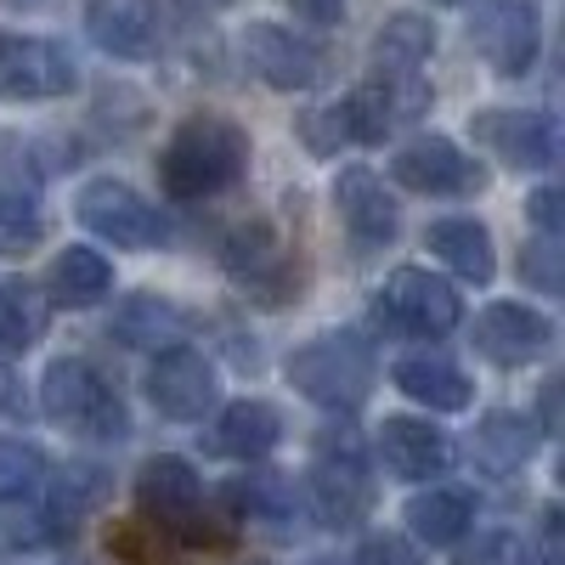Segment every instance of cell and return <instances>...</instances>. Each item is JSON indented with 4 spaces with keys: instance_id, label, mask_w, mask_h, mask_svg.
Instances as JSON below:
<instances>
[{
    "instance_id": "obj_1",
    "label": "cell",
    "mask_w": 565,
    "mask_h": 565,
    "mask_svg": "<svg viewBox=\"0 0 565 565\" xmlns=\"http://www.w3.org/2000/svg\"><path fill=\"white\" fill-rule=\"evenodd\" d=\"M249 175V130L226 114H193L181 119L159 153V186L181 204L221 199Z\"/></svg>"
},
{
    "instance_id": "obj_2",
    "label": "cell",
    "mask_w": 565,
    "mask_h": 565,
    "mask_svg": "<svg viewBox=\"0 0 565 565\" xmlns=\"http://www.w3.org/2000/svg\"><path fill=\"white\" fill-rule=\"evenodd\" d=\"M282 373H289V385L306 402L356 413L380 385V356H373L367 334H356V328H328V334H311L306 345H295Z\"/></svg>"
},
{
    "instance_id": "obj_3",
    "label": "cell",
    "mask_w": 565,
    "mask_h": 565,
    "mask_svg": "<svg viewBox=\"0 0 565 565\" xmlns=\"http://www.w3.org/2000/svg\"><path fill=\"white\" fill-rule=\"evenodd\" d=\"M40 413L57 424V430L79 436V441H125L130 436V407L114 391V380L85 362V356H57L40 373Z\"/></svg>"
},
{
    "instance_id": "obj_4",
    "label": "cell",
    "mask_w": 565,
    "mask_h": 565,
    "mask_svg": "<svg viewBox=\"0 0 565 565\" xmlns=\"http://www.w3.org/2000/svg\"><path fill=\"white\" fill-rule=\"evenodd\" d=\"M373 317H380V328L407 334V340H447L463 322V300L447 277L424 271V266H396L385 277V289L373 295Z\"/></svg>"
},
{
    "instance_id": "obj_5",
    "label": "cell",
    "mask_w": 565,
    "mask_h": 565,
    "mask_svg": "<svg viewBox=\"0 0 565 565\" xmlns=\"http://www.w3.org/2000/svg\"><path fill=\"white\" fill-rule=\"evenodd\" d=\"M74 221L85 232H97V238L114 244V249H170V221L141 199L130 181H114V175L79 186Z\"/></svg>"
},
{
    "instance_id": "obj_6",
    "label": "cell",
    "mask_w": 565,
    "mask_h": 565,
    "mask_svg": "<svg viewBox=\"0 0 565 565\" xmlns=\"http://www.w3.org/2000/svg\"><path fill=\"white\" fill-rule=\"evenodd\" d=\"M306 503L311 514L328 526V532H351L367 521L373 509V476H367V458L351 436L340 441H322L317 447V463L306 476Z\"/></svg>"
},
{
    "instance_id": "obj_7",
    "label": "cell",
    "mask_w": 565,
    "mask_h": 565,
    "mask_svg": "<svg viewBox=\"0 0 565 565\" xmlns=\"http://www.w3.org/2000/svg\"><path fill=\"white\" fill-rule=\"evenodd\" d=\"M136 509L153 532L199 543L204 537V481H199V469L186 458H175V452L148 458L141 476H136Z\"/></svg>"
},
{
    "instance_id": "obj_8",
    "label": "cell",
    "mask_w": 565,
    "mask_h": 565,
    "mask_svg": "<svg viewBox=\"0 0 565 565\" xmlns=\"http://www.w3.org/2000/svg\"><path fill=\"white\" fill-rule=\"evenodd\" d=\"M469 45L498 79H526L543 52V12L532 0H481L469 18Z\"/></svg>"
},
{
    "instance_id": "obj_9",
    "label": "cell",
    "mask_w": 565,
    "mask_h": 565,
    "mask_svg": "<svg viewBox=\"0 0 565 565\" xmlns=\"http://www.w3.org/2000/svg\"><path fill=\"white\" fill-rule=\"evenodd\" d=\"M391 181L424 199H476L487 193V164L476 153H463L452 136H413L407 148L391 159Z\"/></svg>"
},
{
    "instance_id": "obj_10",
    "label": "cell",
    "mask_w": 565,
    "mask_h": 565,
    "mask_svg": "<svg viewBox=\"0 0 565 565\" xmlns=\"http://www.w3.org/2000/svg\"><path fill=\"white\" fill-rule=\"evenodd\" d=\"M74 85L79 68L57 40L0 29V103H57Z\"/></svg>"
},
{
    "instance_id": "obj_11",
    "label": "cell",
    "mask_w": 565,
    "mask_h": 565,
    "mask_svg": "<svg viewBox=\"0 0 565 565\" xmlns=\"http://www.w3.org/2000/svg\"><path fill=\"white\" fill-rule=\"evenodd\" d=\"M148 402L159 407V418H170V424H199L204 413H215V402H221V373H215V362L204 356V351H193V345H164V351H153V362H148Z\"/></svg>"
},
{
    "instance_id": "obj_12",
    "label": "cell",
    "mask_w": 565,
    "mask_h": 565,
    "mask_svg": "<svg viewBox=\"0 0 565 565\" xmlns=\"http://www.w3.org/2000/svg\"><path fill=\"white\" fill-rule=\"evenodd\" d=\"M469 136L509 170H548L559 153V125L543 108H481L469 114Z\"/></svg>"
},
{
    "instance_id": "obj_13",
    "label": "cell",
    "mask_w": 565,
    "mask_h": 565,
    "mask_svg": "<svg viewBox=\"0 0 565 565\" xmlns=\"http://www.w3.org/2000/svg\"><path fill=\"white\" fill-rule=\"evenodd\" d=\"M238 57L271 90H311V85H322V52L311 40H300L295 29H282V23H249L238 34Z\"/></svg>"
},
{
    "instance_id": "obj_14",
    "label": "cell",
    "mask_w": 565,
    "mask_h": 565,
    "mask_svg": "<svg viewBox=\"0 0 565 565\" xmlns=\"http://www.w3.org/2000/svg\"><path fill=\"white\" fill-rule=\"evenodd\" d=\"M334 210H340V226L351 232L356 249H385V244H396V232H402V204H396V193L385 186V175H373L367 164L340 170V181H334Z\"/></svg>"
},
{
    "instance_id": "obj_15",
    "label": "cell",
    "mask_w": 565,
    "mask_h": 565,
    "mask_svg": "<svg viewBox=\"0 0 565 565\" xmlns=\"http://www.w3.org/2000/svg\"><path fill=\"white\" fill-rule=\"evenodd\" d=\"M548 345H554V322H548L537 306L492 300V306L476 317V351H481L492 367H526V362H537Z\"/></svg>"
},
{
    "instance_id": "obj_16",
    "label": "cell",
    "mask_w": 565,
    "mask_h": 565,
    "mask_svg": "<svg viewBox=\"0 0 565 565\" xmlns=\"http://www.w3.org/2000/svg\"><path fill=\"white\" fill-rule=\"evenodd\" d=\"M373 452H380V463L391 469L396 481H436L452 469V436L441 430V424L430 418H385L380 436H373Z\"/></svg>"
},
{
    "instance_id": "obj_17",
    "label": "cell",
    "mask_w": 565,
    "mask_h": 565,
    "mask_svg": "<svg viewBox=\"0 0 565 565\" xmlns=\"http://www.w3.org/2000/svg\"><path fill=\"white\" fill-rule=\"evenodd\" d=\"M40 199H45V170L29 136H0V232L29 244L40 232Z\"/></svg>"
},
{
    "instance_id": "obj_18",
    "label": "cell",
    "mask_w": 565,
    "mask_h": 565,
    "mask_svg": "<svg viewBox=\"0 0 565 565\" xmlns=\"http://www.w3.org/2000/svg\"><path fill=\"white\" fill-rule=\"evenodd\" d=\"M85 34L119 63H148L159 52V18L148 0H90Z\"/></svg>"
},
{
    "instance_id": "obj_19",
    "label": "cell",
    "mask_w": 565,
    "mask_h": 565,
    "mask_svg": "<svg viewBox=\"0 0 565 565\" xmlns=\"http://www.w3.org/2000/svg\"><path fill=\"white\" fill-rule=\"evenodd\" d=\"M277 441H282V413L271 402H260V396H244V402L221 407L215 424H210V436H204V447L215 458H232V463H255Z\"/></svg>"
},
{
    "instance_id": "obj_20",
    "label": "cell",
    "mask_w": 565,
    "mask_h": 565,
    "mask_svg": "<svg viewBox=\"0 0 565 565\" xmlns=\"http://www.w3.org/2000/svg\"><path fill=\"white\" fill-rule=\"evenodd\" d=\"M424 249H430L452 277L463 282H492L498 277V249H492V232L476 221V215H441L424 226Z\"/></svg>"
},
{
    "instance_id": "obj_21",
    "label": "cell",
    "mask_w": 565,
    "mask_h": 565,
    "mask_svg": "<svg viewBox=\"0 0 565 565\" xmlns=\"http://www.w3.org/2000/svg\"><path fill=\"white\" fill-rule=\"evenodd\" d=\"M391 380L407 402L418 407H430V413H463L469 402H476V385H469V373L452 362V356H430V351H418V356H402L391 367Z\"/></svg>"
},
{
    "instance_id": "obj_22",
    "label": "cell",
    "mask_w": 565,
    "mask_h": 565,
    "mask_svg": "<svg viewBox=\"0 0 565 565\" xmlns=\"http://www.w3.org/2000/svg\"><path fill=\"white\" fill-rule=\"evenodd\" d=\"M543 430H537V418L526 413H514V407H498L476 424V436H469V452H476L481 469H492V476H514V469H526L532 452H537Z\"/></svg>"
},
{
    "instance_id": "obj_23",
    "label": "cell",
    "mask_w": 565,
    "mask_h": 565,
    "mask_svg": "<svg viewBox=\"0 0 565 565\" xmlns=\"http://www.w3.org/2000/svg\"><path fill=\"white\" fill-rule=\"evenodd\" d=\"M407 532L424 543V548H452L469 537L476 526V498L458 492V487H430V492H413L407 509H402Z\"/></svg>"
},
{
    "instance_id": "obj_24",
    "label": "cell",
    "mask_w": 565,
    "mask_h": 565,
    "mask_svg": "<svg viewBox=\"0 0 565 565\" xmlns=\"http://www.w3.org/2000/svg\"><path fill=\"white\" fill-rule=\"evenodd\" d=\"M108 295H114V266H108V255L85 249V244H68L52 260V271H45V300L52 306L90 311V306H103Z\"/></svg>"
},
{
    "instance_id": "obj_25",
    "label": "cell",
    "mask_w": 565,
    "mask_h": 565,
    "mask_svg": "<svg viewBox=\"0 0 565 565\" xmlns=\"http://www.w3.org/2000/svg\"><path fill=\"white\" fill-rule=\"evenodd\" d=\"M436 57V23L418 12H396L380 34H373V74L385 79H413Z\"/></svg>"
},
{
    "instance_id": "obj_26",
    "label": "cell",
    "mask_w": 565,
    "mask_h": 565,
    "mask_svg": "<svg viewBox=\"0 0 565 565\" xmlns=\"http://www.w3.org/2000/svg\"><path fill=\"white\" fill-rule=\"evenodd\" d=\"M221 260H226V271L238 277L244 289H266L271 277H289V255H282L277 232H271L266 221L232 226V232H226V244H221Z\"/></svg>"
},
{
    "instance_id": "obj_27",
    "label": "cell",
    "mask_w": 565,
    "mask_h": 565,
    "mask_svg": "<svg viewBox=\"0 0 565 565\" xmlns=\"http://www.w3.org/2000/svg\"><path fill=\"white\" fill-rule=\"evenodd\" d=\"M45 328H52V300H45L40 282H29V277L0 282V351L7 356L34 351L45 340Z\"/></svg>"
},
{
    "instance_id": "obj_28",
    "label": "cell",
    "mask_w": 565,
    "mask_h": 565,
    "mask_svg": "<svg viewBox=\"0 0 565 565\" xmlns=\"http://www.w3.org/2000/svg\"><path fill=\"white\" fill-rule=\"evenodd\" d=\"M181 328H186V311L164 295H125L114 306V340L136 351H164Z\"/></svg>"
},
{
    "instance_id": "obj_29",
    "label": "cell",
    "mask_w": 565,
    "mask_h": 565,
    "mask_svg": "<svg viewBox=\"0 0 565 565\" xmlns=\"http://www.w3.org/2000/svg\"><path fill=\"white\" fill-rule=\"evenodd\" d=\"M340 119H345V136L351 148H380V141L396 130V108H391V90L380 79H362L351 97L340 103Z\"/></svg>"
},
{
    "instance_id": "obj_30",
    "label": "cell",
    "mask_w": 565,
    "mask_h": 565,
    "mask_svg": "<svg viewBox=\"0 0 565 565\" xmlns=\"http://www.w3.org/2000/svg\"><path fill=\"white\" fill-rule=\"evenodd\" d=\"M232 498H238L244 514H255V521H289L295 514V492L289 481H277V476H249L232 487Z\"/></svg>"
},
{
    "instance_id": "obj_31",
    "label": "cell",
    "mask_w": 565,
    "mask_h": 565,
    "mask_svg": "<svg viewBox=\"0 0 565 565\" xmlns=\"http://www.w3.org/2000/svg\"><path fill=\"white\" fill-rule=\"evenodd\" d=\"M521 277L532 282V289L543 295H559V277H565V260H559V238H548V232H537V238L521 249Z\"/></svg>"
},
{
    "instance_id": "obj_32",
    "label": "cell",
    "mask_w": 565,
    "mask_h": 565,
    "mask_svg": "<svg viewBox=\"0 0 565 565\" xmlns=\"http://www.w3.org/2000/svg\"><path fill=\"white\" fill-rule=\"evenodd\" d=\"M452 565H532V548L514 532H481Z\"/></svg>"
},
{
    "instance_id": "obj_33",
    "label": "cell",
    "mask_w": 565,
    "mask_h": 565,
    "mask_svg": "<svg viewBox=\"0 0 565 565\" xmlns=\"http://www.w3.org/2000/svg\"><path fill=\"white\" fill-rule=\"evenodd\" d=\"M300 136H306V148H311L317 159H328V153L351 148L345 119H340V103H334V108H311V114H300Z\"/></svg>"
},
{
    "instance_id": "obj_34",
    "label": "cell",
    "mask_w": 565,
    "mask_h": 565,
    "mask_svg": "<svg viewBox=\"0 0 565 565\" xmlns=\"http://www.w3.org/2000/svg\"><path fill=\"white\" fill-rule=\"evenodd\" d=\"M351 565H418V548L396 532H373V537H362Z\"/></svg>"
},
{
    "instance_id": "obj_35",
    "label": "cell",
    "mask_w": 565,
    "mask_h": 565,
    "mask_svg": "<svg viewBox=\"0 0 565 565\" xmlns=\"http://www.w3.org/2000/svg\"><path fill=\"white\" fill-rule=\"evenodd\" d=\"M282 7L311 29H340L345 23V0H282Z\"/></svg>"
},
{
    "instance_id": "obj_36",
    "label": "cell",
    "mask_w": 565,
    "mask_h": 565,
    "mask_svg": "<svg viewBox=\"0 0 565 565\" xmlns=\"http://www.w3.org/2000/svg\"><path fill=\"white\" fill-rule=\"evenodd\" d=\"M532 226L537 232H548V238H559V193H554V186H537V193H532Z\"/></svg>"
},
{
    "instance_id": "obj_37",
    "label": "cell",
    "mask_w": 565,
    "mask_h": 565,
    "mask_svg": "<svg viewBox=\"0 0 565 565\" xmlns=\"http://www.w3.org/2000/svg\"><path fill=\"white\" fill-rule=\"evenodd\" d=\"M18 407H23V385H18V373H12V367H0V418L18 413Z\"/></svg>"
},
{
    "instance_id": "obj_38",
    "label": "cell",
    "mask_w": 565,
    "mask_h": 565,
    "mask_svg": "<svg viewBox=\"0 0 565 565\" xmlns=\"http://www.w3.org/2000/svg\"><path fill=\"white\" fill-rule=\"evenodd\" d=\"M543 559H548V565H559V509H548V514H543Z\"/></svg>"
},
{
    "instance_id": "obj_39",
    "label": "cell",
    "mask_w": 565,
    "mask_h": 565,
    "mask_svg": "<svg viewBox=\"0 0 565 565\" xmlns=\"http://www.w3.org/2000/svg\"><path fill=\"white\" fill-rule=\"evenodd\" d=\"M424 7H463V0H424Z\"/></svg>"
},
{
    "instance_id": "obj_40",
    "label": "cell",
    "mask_w": 565,
    "mask_h": 565,
    "mask_svg": "<svg viewBox=\"0 0 565 565\" xmlns=\"http://www.w3.org/2000/svg\"><path fill=\"white\" fill-rule=\"evenodd\" d=\"M204 7H232V0H204Z\"/></svg>"
}]
</instances>
